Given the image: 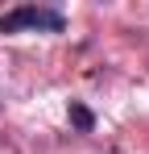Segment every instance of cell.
<instances>
[{
  "label": "cell",
  "instance_id": "obj_2",
  "mask_svg": "<svg viewBox=\"0 0 149 154\" xmlns=\"http://www.w3.org/2000/svg\"><path fill=\"white\" fill-rule=\"evenodd\" d=\"M71 125L79 129V133H91V129H95V112H91L87 104H79V100H71Z\"/></svg>",
  "mask_w": 149,
  "mask_h": 154
},
{
  "label": "cell",
  "instance_id": "obj_1",
  "mask_svg": "<svg viewBox=\"0 0 149 154\" xmlns=\"http://www.w3.org/2000/svg\"><path fill=\"white\" fill-rule=\"evenodd\" d=\"M21 29H46V33H62L66 17L58 8H37V4H21L13 13L0 17V33H21Z\"/></svg>",
  "mask_w": 149,
  "mask_h": 154
}]
</instances>
